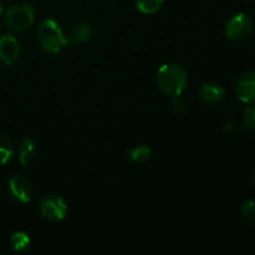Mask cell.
Returning <instances> with one entry per match:
<instances>
[{"label": "cell", "mask_w": 255, "mask_h": 255, "mask_svg": "<svg viewBox=\"0 0 255 255\" xmlns=\"http://www.w3.org/2000/svg\"><path fill=\"white\" fill-rule=\"evenodd\" d=\"M14 154V147L11 141L4 136H0V163L5 164L11 159Z\"/></svg>", "instance_id": "15"}, {"label": "cell", "mask_w": 255, "mask_h": 255, "mask_svg": "<svg viewBox=\"0 0 255 255\" xmlns=\"http://www.w3.org/2000/svg\"><path fill=\"white\" fill-rule=\"evenodd\" d=\"M156 84L159 91L167 96H181L188 85V75L178 64H164L157 70Z\"/></svg>", "instance_id": "1"}, {"label": "cell", "mask_w": 255, "mask_h": 255, "mask_svg": "<svg viewBox=\"0 0 255 255\" xmlns=\"http://www.w3.org/2000/svg\"><path fill=\"white\" fill-rule=\"evenodd\" d=\"M253 30V22L247 14H236L227 21L224 32L227 39L231 41H242L251 35Z\"/></svg>", "instance_id": "4"}, {"label": "cell", "mask_w": 255, "mask_h": 255, "mask_svg": "<svg viewBox=\"0 0 255 255\" xmlns=\"http://www.w3.org/2000/svg\"><path fill=\"white\" fill-rule=\"evenodd\" d=\"M40 213L49 221L60 222L66 217L67 204L62 197L49 194L40 202Z\"/></svg>", "instance_id": "5"}, {"label": "cell", "mask_w": 255, "mask_h": 255, "mask_svg": "<svg viewBox=\"0 0 255 255\" xmlns=\"http://www.w3.org/2000/svg\"><path fill=\"white\" fill-rule=\"evenodd\" d=\"M127 156L131 159L132 162H136V163H146L149 161L152 156V151L148 146L146 144H142V146L133 147L132 149H129L127 152Z\"/></svg>", "instance_id": "12"}, {"label": "cell", "mask_w": 255, "mask_h": 255, "mask_svg": "<svg viewBox=\"0 0 255 255\" xmlns=\"http://www.w3.org/2000/svg\"><path fill=\"white\" fill-rule=\"evenodd\" d=\"M37 154V148L35 142L31 138H25L19 146V162L21 166H29L35 161Z\"/></svg>", "instance_id": "10"}, {"label": "cell", "mask_w": 255, "mask_h": 255, "mask_svg": "<svg viewBox=\"0 0 255 255\" xmlns=\"http://www.w3.org/2000/svg\"><path fill=\"white\" fill-rule=\"evenodd\" d=\"M2 10H4V5H2V2L0 1V15L2 14Z\"/></svg>", "instance_id": "18"}, {"label": "cell", "mask_w": 255, "mask_h": 255, "mask_svg": "<svg viewBox=\"0 0 255 255\" xmlns=\"http://www.w3.org/2000/svg\"><path fill=\"white\" fill-rule=\"evenodd\" d=\"M11 246L15 252H25L29 249L30 244H31V239H30L29 234L25 232H16L11 236Z\"/></svg>", "instance_id": "13"}, {"label": "cell", "mask_w": 255, "mask_h": 255, "mask_svg": "<svg viewBox=\"0 0 255 255\" xmlns=\"http://www.w3.org/2000/svg\"><path fill=\"white\" fill-rule=\"evenodd\" d=\"M10 196L21 203H29L32 197V188L30 182L21 176H12L7 183Z\"/></svg>", "instance_id": "6"}, {"label": "cell", "mask_w": 255, "mask_h": 255, "mask_svg": "<svg viewBox=\"0 0 255 255\" xmlns=\"http://www.w3.org/2000/svg\"><path fill=\"white\" fill-rule=\"evenodd\" d=\"M0 29H1V25H0Z\"/></svg>", "instance_id": "20"}, {"label": "cell", "mask_w": 255, "mask_h": 255, "mask_svg": "<svg viewBox=\"0 0 255 255\" xmlns=\"http://www.w3.org/2000/svg\"><path fill=\"white\" fill-rule=\"evenodd\" d=\"M242 214L249 223L255 226V199L253 201H247L242 206Z\"/></svg>", "instance_id": "16"}, {"label": "cell", "mask_w": 255, "mask_h": 255, "mask_svg": "<svg viewBox=\"0 0 255 255\" xmlns=\"http://www.w3.org/2000/svg\"><path fill=\"white\" fill-rule=\"evenodd\" d=\"M35 19L34 9L29 4H16L5 12V24L15 31H24L29 29Z\"/></svg>", "instance_id": "3"}, {"label": "cell", "mask_w": 255, "mask_h": 255, "mask_svg": "<svg viewBox=\"0 0 255 255\" xmlns=\"http://www.w3.org/2000/svg\"><path fill=\"white\" fill-rule=\"evenodd\" d=\"M20 42L16 37L11 35H5L0 37V60L5 65H10L16 61L20 56Z\"/></svg>", "instance_id": "8"}, {"label": "cell", "mask_w": 255, "mask_h": 255, "mask_svg": "<svg viewBox=\"0 0 255 255\" xmlns=\"http://www.w3.org/2000/svg\"><path fill=\"white\" fill-rule=\"evenodd\" d=\"M164 0H136L137 9L143 14H154L161 9Z\"/></svg>", "instance_id": "14"}, {"label": "cell", "mask_w": 255, "mask_h": 255, "mask_svg": "<svg viewBox=\"0 0 255 255\" xmlns=\"http://www.w3.org/2000/svg\"><path fill=\"white\" fill-rule=\"evenodd\" d=\"M238 99L244 104H255V72L242 75L236 85Z\"/></svg>", "instance_id": "7"}, {"label": "cell", "mask_w": 255, "mask_h": 255, "mask_svg": "<svg viewBox=\"0 0 255 255\" xmlns=\"http://www.w3.org/2000/svg\"><path fill=\"white\" fill-rule=\"evenodd\" d=\"M253 183H254V186H255V169H254V173H253Z\"/></svg>", "instance_id": "19"}, {"label": "cell", "mask_w": 255, "mask_h": 255, "mask_svg": "<svg viewBox=\"0 0 255 255\" xmlns=\"http://www.w3.org/2000/svg\"><path fill=\"white\" fill-rule=\"evenodd\" d=\"M36 36L40 46L45 51L59 52L65 46L70 45V41L65 37L60 24L54 19H45L39 25Z\"/></svg>", "instance_id": "2"}, {"label": "cell", "mask_w": 255, "mask_h": 255, "mask_svg": "<svg viewBox=\"0 0 255 255\" xmlns=\"http://www.w3.org/2000/svg\"><path fill=\"white\" fill-rule=\"evenodd\" d=\"M92 34V29L86 22H79L74 25V27L70 31V39L72 42H84L90 39Z\"/></svg>", "instance_id": "11"}, {"label": "cell", "mask_w": 255, "mask_h": 255, "mask_svg": "<svg viewBox=\"0 0 255 255\" xmlns=\"http://www.w3.org/2000/svg\"><path fill=\"white\" fill-rule=\"evenodd\" d=\"M243 122L248 128L255 129V107H247L244 110Z\"/></svg>", "instance_id": "17"}, {"label": "cell", "mask_w": 255, "mask_h": 255, "mask_svg": "<svg viewBox=\"0 0 255 255\" xmlns=\"http://www.w3.org/2000/svg\"><path fill=\"white\" fill-rule=\"evenodd\" d=\"M224 97V89L216 82H206L202 85L199 99L203 104L216 105Z\"/></svg>", "instance_id": "9"}]
</instances>
